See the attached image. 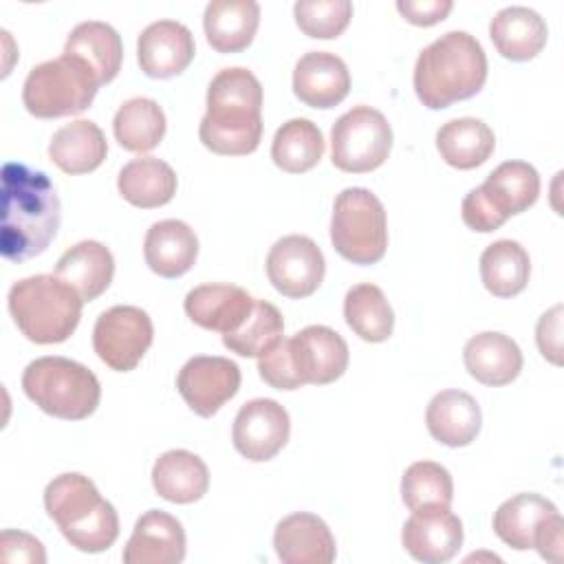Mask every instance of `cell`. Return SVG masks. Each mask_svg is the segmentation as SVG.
Masks as SVG:
<instances>
[{
    "mask_svg": "<svg viewBox=\"0 0 564 564\" xmlns=\"http://www.w3.org/2000/svg\"><path fill=\"white\" fill-rule=\"evenodd\" d=\"M260 7L253 0H214L205 7L203 29L218 53L245 51L258 31Z\"/></svg>",
    "mask_w": 564,
    "mask_h": 564,
    "instance_id": "26",
    "label": "cell"
},
{
    "mask_svg": "<svg viewBox=\"0 0 564 564\" xmlns=\"http://www.w3.org/2000/svg\"><path fill=\"white\" fill-rule=\"evenodd\" d=\"M198 256V238L194 229L176 218L154 223L143 240L145 264L161 278H181Z\"/></svg>",
    "mask_w": 564,
    "mask_h": 564,
    "instance_id": "21",
    "label": "cell"
},
{
    "mask_svg": "<svg viewBox=\"0 0 564 564\" xmlns=\"http://www.w3.org/2000/svg\"><path fill=\"white\" fill-rule=\"evenodd\" d=\"M403 549L423 564L449 562L463 544V522L449 507L414 509L401 531Z\"/></svg>",
    "mask_w": 564,
    "mask_h": 564,
    "instance_id": "15",
    "label": "cell"
},
{
    "mask_svg": "<svg viewBox=\"0 0 564 564\" xmlns=\"http://www.w3.org/2000/svg\"><path fill=\"white\" fill-rule=\"evenodd\" d=\"M344 317L364 341L379 344L392 335L394 313L377 284H355L344 297Z\"/></svg>",
    "mask_w": 564,
    "mask_h": 564,
    "instance_id": "37",
    "label": "cell"
},
{
    "mask_svg": "<svg viewBox=\"0 0 564 564\" xmlns=\"http://www.w3.org/2000/svg\"><path fill=\"white\" fill-rule=\"evenodd\" d=\"M494 148V130L476 117L452 119L436 132V150L441 159L456 170H474L482 165Z\"/></svg>",
    "mask_w": 564,
    "mask_h": 564,
    "instance_id": "31",
    "label": "cell"
},
{
    "mask_svg": "<svg viewBox=\"0 0 564 564\" xmlns=\"http://www.w3.org/2000/svg\"><path fill=\"white\" fill-rule=\"evenodd\" d=\"M64 55H73L82 59L97 77L99 86L112 82L123 62V44L119 33L99 20H88L79 22L66 44H64Z\"/></svg>",
    "mask_w": 564,
    "mask_h": 564,
    "instance_id": "29",
    "label": "cell"
},
{
    "mask_svg": "<svg viewBox=\"0 0 564 564\" xmlns=\"http://www.w3.org/2000/svg\"><path fill=\"white\" fill-rule=\"evenodd\" d=\"M97 90L99 82L95 73L82 59L62 55L29 70L22 86V101L33 117L55 119L84 112Z\"/></svg>",
    "mask_w": 564,
    "mask_h": 564,
    "instance_id": "7",
    "label": "cell"
},
{
    "mask_svg": "<svg viewBox=\"0 0 564 564\" xmlns=\"http://www.w3.org/2000/svg\"><path fill=\"white\" fill-rule=\"evenodd\" d=\"M154 339L150 315L130 304L104 311L93 328V348L97 357L117 372H130L139 366Z\"/></svg>",
    "mask_w": 564,
    "mask_h": 564,
    "instance_id": "10",
    "label": "cell"
},
{
    "mask_svg": "<svg viewBox=\"0 0 564 564\" xmlns=\"http://www.w3.org/2000/svg\"><path fill=\"white\" fill-rule=\"evenodd\" d=\"M62 205L51 178L24 163L2 165L0 251L9 262L40 256L57 236Z\"/></svg>",
    "mask_w": 564,
    "mask_h": 564,
    "instance_id": "1",
    "label": "cell"
},
{
    "mask_svg": "<svg viewBox=\"0 0 564 564\" xmlns=\"http://www.w3.org/2000/svg\"><path fill=\"white\" fill-rule=\"evenodd\" d=\"M480 189L505 218H511L538 200L540 174L531 163L505 161L487 176Z\"/></svg>",
    "mask_w": 564,
    "mask_h": 564,
    "instance_id": "32",
    "label": "cell"
},
{
    "mask_svg": "<svg viewBox=\"0 0 564 564\" xmlns=\"http://www.w3.org/2000/svg\"><path fill=\"white\" fill-rule=\"evenodd\" d=\"M401 498L410 511L423 507H449L454 500L452 476L434 460H416L401 478Z\"/></svg>",
    "mask_w": 564,
    "mask_h": 564,
    "instance_id": "39",
    "label": "cell"
},
{
    "mask_svg": "<svg viewBox=\"0 0 564 564\" xmlns=\"http://www.w3.org/2000/svg\"><path fill=\"white\" fill-rule=\"evenodd\" d=\"M9 311L20 333L35 344L66 341L82 317L84 300L57 275H31L9 289Z\"/></svg>",
    "mask_w": 564,
    "mask_h": 564,
    "instance_id": "5",
    "label": "cell"
},
{
    "mask_svg": "<svg viewBox=\"0 0 564 564\" xmlns=\"http://www.w3.org/2000/svg\"><path fill=\"white\" fill-rule=\"evenodd\" d=\"M460 216L463 223L471 229V231H480V234H489L496 231L498 227H502L507 223V218L491 205V200L485 196V192L478 187H474L460 205Z\"/></svg>",
    "mask_w": 564,
    "mask_h": 564,
    "instance_id": "41",
    "label": "cell"
},
{
    "mask_svg": "<svg viewBox=\"0 0 564 564\" xmlns=\"http://www.w3.org/2000/svg\"><path fill=\"white\" fill-rule=\"evenodd\" d=\"M112 130L123 150L150 152L165 134V112L150 97H132L119 106Z\"/></svg>",
    "mask_w": 564,
    "mask_h": 564,
    "instance_id": "35",
    "label": "cell"
},
{
    "mask_svg": "<svg viewBox=\"0 0 564 564\" xmlns=\"http://www.w3.org/2000/svg\"><path fill=\"white\" fill-rule=\"evenodd\" d=\"M489 37L505 59L529 62L544 48L549 29L538 11L529 7H505L491 18Z\"/></svg>",
    "mask_w": 564,
    "mask_h": 564,
    "instance_id": "25",
    "label": "cell"
},
{
    "mask_svg": "<svg viewBox=\"0 0 564 564\" xmlns=\"http://www.w3.org/2000/svg\"><path fill=\"white\" fill-rule=\"evenodd\" d=\"M108 154V143L95 121L77 119L53 132L48 159L66 174H86L97 170Z\"/></svg>",
    "mask_w": 564,
    "mask_h": 564,
    "instance_id": "28",
    "label": "cell"
},
{
    "mask_svg": "<svg viewBox=\"0 0 564 564\" xmlns=\"http://www.w3.org/2000/svg\"><path fill=\"white\" fill-rule=\"evenodd\" d=\"M262 86L240 66L223 68L207 88V112L200 119V143L214 154L245 156L262 139Z\"/></svg>",
    "mask_w": 564,
    "mask_h": 564,
    "instance_id": "2",
    "label": "cell"
},
{
    "mask_svg": "<svg viewBox=\"0 0 564 564\" xmlns=\"http://www.w3.org/2000/svg\"><path fill=\"white\" fill-rule=\"evenodd\" d=\"M273 546L284 564H330L337 555L328 524L308 511L282 518L273 531Z\"/></svg>",
    "mask_w": 564,
    "mask_h": 564,
    "instance_id": "18",
    "label": "cell"
},
{
    "mask_svg": "<svg viewBox=\"0 0 564 564\" xmlns=\"http://www.w3.org/2000/svg\"><path fill=\"white\" fill-rule=\"evenodd\" d=\"M253 297L236 284H200L185 295V313L200 328L216 333L236 330L253 306Z\"/></svg>",
    "mask_w": 564,
    "mask_h": 564,
    "instance_id": "20",
    "label": "cell"
},
{
    "mask_svg": "<svg viewBox=\"0 0 564 564\" xmlns=\"http://www.w3.org/2000/svg\"><path fill=\"white\" fill-rule=\"evenodd\" d=\"M55 275L73 286L84 302H93L110 286L115 258L106 245L82 240L62 253L55 264Z\"/></svg>",
    "mask_w": 564,
    "mask_h": 564,
    "instance_id": "24",
    "label": "cell"
},
{
    "mask_svg": "<svg viewBox=\"0 0 564 564\" xmlns=\"http://www.w3.org/2000/svg\"><path fill=\"white\" fill-rule=\"evenodd\" d=\"M562 531H564V520L557 513L549 516L535 531V540H533V549H538V553L549 560V562H562Z\"/></svg>",
    "mask_w": 564,
    "mask_h": 564,
    "instance_id": "45",
    "label": "cell"
},
{
    "mask_svg": "<svg viewBox=\"0 0 564 564\" xmlns=\"http://www.w3.org/2000/svg\"><path fill=\"white\" fill-rule=\"evenodd\" d=\"M350 90V73L341 57L328 51L302 55L293 68V93L311 108H335Z\"/></svg>",
    "mask_w": 564,
    "mask_h": 564,
    "instance_id": "17",
    "label": "cell"
},
{
    "mask_svg": "<svg viewBox=\"0 0 564 564\" xmlns=\"http://www.w3.org/2000/svg\"><path fill=\"white\" fill-rule=\"evenodd\" d=\"M289 359L300 386H326L348 368V344L328 326H306L286 339Z\"/></svg>",
    "mask_w": 564,
    "mask_h": 564,
    "instance_id": "13",
    "label": "cell"
},
{
    "mask_svg": "<svg viewBox=\"0 0 564 564\" xmlns=\"http://www.w3.org/2000/svg\"><path fill=\"white\" fill-rule=\"evenodd\" d=\"M284 333V319L280 311L264 300H256L245 322L223 335V344L240 357H262L269 352Z\"/></svg>",
    "mask_w": 564,
    "mask_h": 564,
    "instance_id": "38",
    "label": "cell"
},
{
    "mask_svg": "<svg viewBox=\"0 0 564 564\" xmlns=\"http://www.w3.org/2000/svg\"><path fill=\"white\" fill-rule=\"evenodd\" d=\"M463 361L476 381L494 388L511 383L524 364L520 346L496 330L474 335L463 348Z\"/></svg>",
    "mask_w": 564,
    "mask_h": 564,
    "instance_id": "22",
    "label": "cell"
},
{
    "mask_svg": "<svg viewBox=\"0 0 564 564\" xmlns=\"http://www.w3.org/2000/svg\"><path fill=\"white\" fill-rule=\"evenodd\" d=\"M176 388L192 412L214 416L240 388V368L227 357L196 355L178 370Z\"/></svg>",
    "mask_w": 564,
    "mask_h": 564,
    "instance_id": "12",
    "label": "cell"
},
{
    "mask_svg": "<svg viewBox=\"0 0 564 564\" xmlns=\"http://www.w3.org/2000/svg\"><path fill=\"white\" fill-rule=\"evenodd\" d=\"M289 434V412L273 399L247 401L238 410L231 427L234 447L251 463L271 460L286 445Z\"/></svg>",
    "mask_w": 564,
    "mask_h": 564,
    "instance_id": "14",
    "label": "cell"
},
{
    "mask_svg": "<svg viewBox=\"0 0 564 564\" xmlns=\"http://www.w3.org/2000/svg\"><path fill=\"white\" fill-rule=\"evenodd\" d=\"M185 557V531L183 524L161 511H145L123 549L126 564H178Z\"/></svg>",
    "mask_w": 564,
    "mask_h": 564,
    "instance_id": "19",
    "label": "cell"
},
{
    "mask_svg": "<svg viewBox=\"0 0 564 564\" xmlns=\"http://www.w3.org/2000/svg\"><path fill=\"white\" fill-rule=\"evenodd\" d=\"M557 513V507L540 494H518L505 500L494 513L496 535L516 551L533 549L538 527Z\"/></svg>",
    "mask_w": 564,
    "mask_h": 564,
    "instance_id": "33",
    "label": "cell"
},
{
    "mask_svg": "<svg viewBox=\"0 0 564 564\" xmlns=\"http://www.w3.org/2000/svg\"><path fill=\"white\" fill-rule=\"evenodd\" d=\"M425 423L434 441L447 447H465L476 441L482 423L480 405L463 390H443L432 397Z\"/></svg>",
    "mask_w": 564,
    "mask_h": 564,
    "instance_id": "23",
    "label": "cell"
},
{
    "mask_svg": "<svg viewBox=\"0 0 564 564\" xmlns=\"http://www.w3.org/2000/svg\"><path fill=\"white\" fill-rule=\"evenodd\" d=\"M414 93L430 110L478 95L487 82V55L467 31H449L427 44L414 64Z\"/></svg>",
    "mask_w": 564,
    "mask_h": 564,
    "instance_id": "3",
    "label": "cell"
},
{
    "mask_svg": "<svg viewBox=\"0 0 564 564\" xmlns=\"http://www.w3.org/2000/svg\"><path fill=\"white\" fill-rule=\"evenodd\" d=\"M295 24L300 31L315 40H333L339 37L350 18L352 2L348 0H297L293 4Z\"/></svg>",
    "mask_w": 564,
    "mask_h": 564,
    "instance_id": "40",
    "label": "cell"
},
{
    "mask_svg": "<svg viewBox=\"0 0 564 564\" xmlns=\"http://www.w3.org/2000/svg\"><path fill=\"white\" fill-rule=\"evenodd\" d=\"M44 507L77 551L101 553L119 535L115 507L101 498L95 482L84 474L68 471L55 476L44 489Z\"/></svg>",
    "mask_w": 564,
    "mask_h": 564,
    "instance_id": "4",
    "label": "cell"
},
{
    "mask_svg": "<svg viewBox=\"0 0 564 564\" xmlns=\"http://www.w3.org/2000/svg\"><path fill=\"white\" fill-rule=\"evenodd\" d=\"M152 487L167 502L189 505L207 494L209 471L194 452L170 449L152 465Z\"/></svg>",
    "mask_w": 564,
    "mask_h": 564,
    "instance_id": "27",
    "label": "cell"
},
{
    "mask_svg": "<svg viewBox=\"0 0 564 564\" xmlns=\"http://www.w3.org/2000/svg\"><path fill=\"white\" fill-rule=\"evenodd\" d=\"M531 273L527 249L516 240H496L480 256V278L496 297H513L524 291Z\"/></svg>",
    "mask_w": 564,
    "mask_h": 564,
    "instance_id": "34",
    "label": "cell"
},
{
    "mask_svg": "<svg viewBox=\"0 0 564 564\" xmlns=\"http://www.w3.org/2000/svg\"><path fill=\"white\" fill-rule=\"evenodd\" d=\"M0 546H2V560L4 562H35V564H44L46 562V553L40 540H35L33 535L24 533V531H2L0 535Z\"/></svg>",
    "mask_w": 564,
    "mask_h": 564,
    "instance_id": "43",
    "label": "cell"
},
{
    "mask_svg": "<svg viewBox=\"0 0 564 564\" xmlns=\"http://www.w3.org/2000/svg\"><path fill=\"white\" fill-rule=\"evenodd\" d=\"M535 341L544 359L560 366L562 364V306L549 308L535 326Z\"/></svg>",
    "mask_w": 564,
    "mask_h": 564,
    "instance_id": "42",
    "label": "cell"
},
{
    "mask_svg": "<svg viewBox=\"0 0 564 564\" xmlns=\"http://www.w3.org/2000/svg\"><path fill=\"white\" fill-rule=\"evenodd\" d=\"M174 170L154 156H139L126 163L117 176V189L134 207L152 209L167 205L176 194Z\"/></svg>",
    "mask_w": 564,
    "mask_h": 564,
    "instance_id": "30",
    "label": "cell"
},
{
    "mask_svg": "<svg viewBox=\"0 0 564 564\" xmlns=\"http://www.w3.org/2000/svg\"><path fill=\"white\" fill-rule=\"evenodd\" d=\"M324 156L322 130L311 119H289L275 130L271 143L273 163L289 174H304L313 170Z\"/></svg>",
    "mask_w": 564,
    "mask_h": 564,
    "instance_id": "36",
    "label": "cell"
},
{
    "mask_svg": "<svg viewBox=\"0 0 564 564\" xmlns=\"http://www.w3.org/2000/svg\"><path fill=\"white\" fill-rule=\"evenodd\" d=\"M194 53L196 44L192 31L176 20L152 22L137 40L139 66L152 79L181 75L194 59Z\"/></svg>",
    "mask_w": 564,
    "mask_h": 564,
    "instance_id": "16",
    "label": "cell"
},
{
    "mask_svg": "<svg viewBox=\"0 0 564 564\" xmlns=\"http://www.w3.org/2000/svg\"><path fill=\"white\" fill-rule=\"evenodd\" d=\"M390 150L392 128L388 119L370 106L350 108L330 130V159L341 172H372L386 163Z\"/></svg>",
    "mask_w": 564,
    "mask_h": 564,
    "instance_id": "9",
    "label": "cell"
},
{
    "mask_svg": "<svg viewBox=\"0 0 564 564\" xmlns=\"http://www.w3.org/2000/svg\"><path fill=\"white\" fill-rule=\"evenodd\" d=\"M452 0H399L397 11L416 26H432L447 18L452 11Z\"/></svg>",
    "mask_w": 564,
    "mask_h": 564,
    "instance_id": "44",
    "label": "cell"
},
{
    "mask_svg": "<svg viewBox=\"0 0 564 564\" xmlns=\"http://www.w3.org/2000/svg\"><path fill=\"white\" fill-rule=\"evenodd\" d=\"M326 273L322 249L308 236L291 234L273 242L267 256V275L278 293L291 300L308 297L317 291Z\"/></svg>",
    "mask_w": 564,
    "mask_h": 564,
    "instance_id": "11",
    "label": "cell"
},
{
    "mask_svg": "<svg viewBox=\"0 0 564 564\" xmlns=\"http://www.w3.org/2000/svg\"><path fill=\"white\" fill-rule=\"evenodd\" d=\"M24 394L46 414L64 421L90 416L101 399L93 370L66 357H40L22 372Z\"/></svg>",
    "mask_w": 564,
    "mask_h": 564,
    "instance_id": "6",
    "label": "cell"
},
{
    "mask_svg": "<svg viewBox=\"0 0 564 564\" xmlns=\"http://www.w3.org/2000/svg\"><path fill=\"white\" fill-rule=\"evenodd\" d=\"M330 242L352 264H375L386 256L388 218L381 200L366 187L337 194L330 216Z\"/></svg>",
    "mask_w": 564,
    "mask_h": 564,
    "instance_id": "8",
    "label": "cell"
}]
</instances>
